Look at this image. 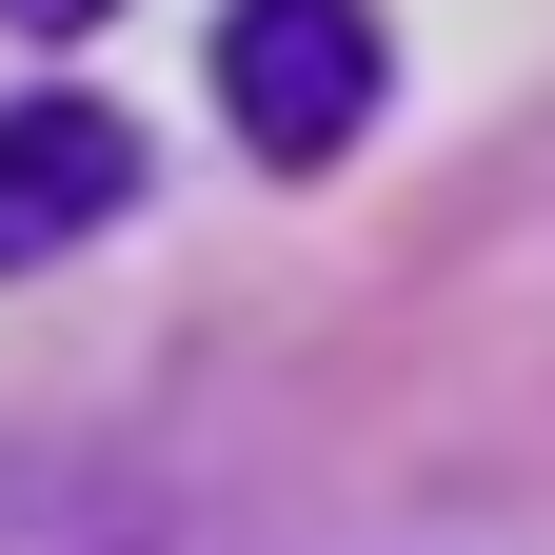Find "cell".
Instances as JSON below:
<instances>
[{
    "instance_id": "obj_1",
    "label": "cell",
    "mask_w": 555,
    "mask_h": 555,
    "mask_svg": "<svg viewBox=\"0 0 555 555\" xmlns=\"http://www.w3.org/2000/svg\"><path fill=\"white\" fill-rule=\"evenodd\" d=\"M219 100H238V139L278 179H318L337 139L377 119V21H358V0H238V21H219Z\"/></svg>"
},
{
    "instance_id": "obj_2",
    "label": "cell",
    "mask_w": 555,
    "mask_h": 555,
    "mask_svg": "<svg viewBox=\"0 0 555 555\" xmlns=\"http://www.w3.org/2000/svg\"><path fill=\"white\" fill-rule=\"evenodd\" d=\"M119 198H139V139L100 100H21V119H0V278L60 258V238H100Z\"/></svg>"
},
{
    "instance_id": "obj_3",
    "label": "cell",
    "mask_w": 555,
    "mask_h": 555,
    "mask_svg": "<svg viewBox=\"0 0 555 555\" xmlns=\"http://www.w3.org/2000/svg\"><path fill=\"white\" fill-rule=\"evenodd\" d=\"M0 21H40V40H80V21H119V0H0Z\"/></svg>"
}]
</instances>
